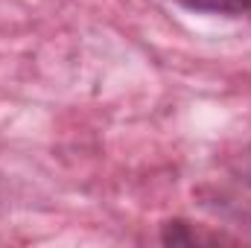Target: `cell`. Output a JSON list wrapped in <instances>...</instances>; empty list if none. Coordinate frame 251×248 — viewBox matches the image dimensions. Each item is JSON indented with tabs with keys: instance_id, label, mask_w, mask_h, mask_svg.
Masks as SVG:
<instances>
[{
	"instance_id": "1",
	"label": "cell",
	"mask_w": 251,
	"mask_h": 248,
	"mask_svg": "<svg viewBox=\"0 0 251 248\" xmlns=\"http://www.w3.org/2000/svg\"><path fill=\"white\" fill-rule=\"evenodd\" d=\"M161 240L167 243V246H199V243H234V240H228V237H222V234H201V231H196L190 222H181V219H176V222H167L164 225V234H161Z\"/></svg>"
},
{
	"instance_id": "2",
	"label": "cell",
	"mask_w": 251,
	"mask_h": 248,
	"mask_svg": "<svg viewBox=\"0 0 251 248\" xmlns=\"http://www.w3.org/2000/svg\"><path fill=\"white\" fill-rule=\"evenodd\" d=\"M190 12L204 15H222V18H243L251 15V0H176Z\"/></svg>"
}]
</instances>
